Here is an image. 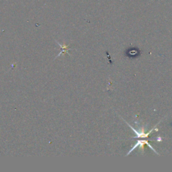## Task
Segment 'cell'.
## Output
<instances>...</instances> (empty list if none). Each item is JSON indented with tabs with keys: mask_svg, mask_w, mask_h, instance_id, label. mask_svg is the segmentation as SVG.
Returning <instances> with one entry per match:
<instances>
[{
	"mask_svg": "<svg viewBox=\"0 0 172 172\" xmlns=\"http://www.w3.org/2000/svg\"><path fill=\"white\" fill-rule=\"evenodd\" d=\"M144 144H147V145H148V147H150V148H151V149H152V150H153V151L155 152V153H157V152H156V151H155V149H154V148H153V147H151V144H150L149 143H148V142L147 141V140H139L138 143H136V144H135V146H134L133 147H132V149H131V150L130 151H129V152H128V153H127V155H128L129 154H130V153H131V152H132V151H134V149H135V148H136V147H137L138 146H143Z\"/></svg>",
	"mask_w": 172,
	"mask_h": 172,
	"instance_id": "obj_1",
	"label": "cell"
}]
</instances>
